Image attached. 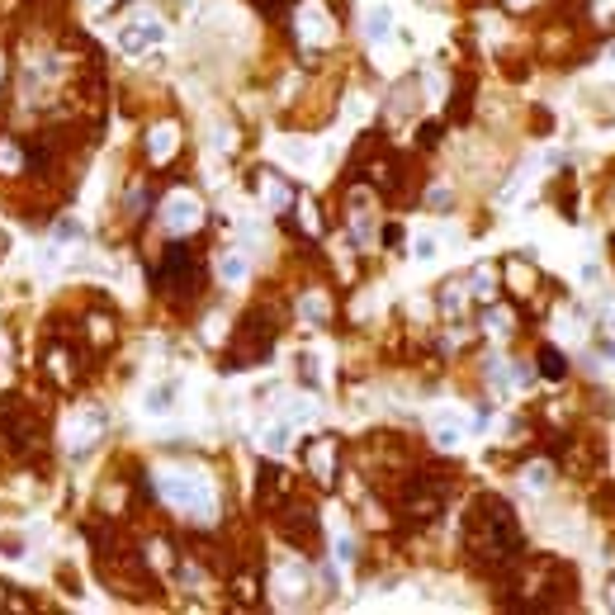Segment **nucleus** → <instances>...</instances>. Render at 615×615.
Segmentation results:
<instances>
[{
	"mask_svg": "<svg viewBox=\"0 0 615 615\" xmlns=\"http://www.w3.org/2000/svg\"><path fill=\"white\" fill-rule=\"evenodd\" d=\"M464 535H469V549H474L487 568H507V563H516V554H521L516 516H511V507L502 497H492V492H483L478 502H474Z\"/></svg>",
	"mask_w": 615,
	"mask_h": 615,
	"instance_id": "1",
	"label": "nucleus"
},
{
	"mask_svg": "<svg viewBox=\"0 0 615 615\" xmlns=\"http://www.w3.org/2000/svg\"><path fill=\"white\" fill-rule=\"evenodd\" d=\"M161 279H166V284H180V289H175V294H194V289H199V279H204V270L194 266V256H189V246H171V251H166V266H161Z\"/></svg>",
	"mask_w": 615,
	"mask_h": 615,
	"instance_id": "2",
	"label": "nucleus"
},
{
	"mask_svg": "<svg viewBox=\"0 0 615 615\" xmlns=\"http://www.w3.org/2000/svg\"><path fill=\"white\" fill-rule=\"evenodd\" d=\"M279 530H284L289 544H313V539H318V516L308 507H294V511L279 516Z\"/></svg>",
	"mask_w": 615,
	"mask_h": 615,
	"instance_id": "3",
	"label": "nucleus"
},
{
	"mask_svg": "<svg viewBox=\"0 0 615 615\" xmlns=\"http://www.w3.org/2000/svg\"><path fill=\"white\" fill-rule=\"evenodd\" d=\"M194 223H199V204H194L189 194H171V199H166V227H171V232H189Z\"/></svg>",
	"mask_w": 615,
	"mask_h": 615,
	"instance_id": "4",
	"label": "nucleus"
},
{
	"mask_svg": "<svg viewBox=\"0 0 615 615\" xmlns=\"http://www.w3.org/2000/svg\"><path fill=\"white\" fill-rule=\"evenodd\" d=\"M284 487H289V483H284V474H279L275 464H266V469H261V483H256V497H261V507H275Z\"/></svg>",
	"mask_w": 615,
	"mask_h": 615,
	"instance_id": "5",
	"label": "nucleus"
},
{
	"mask_svg": "<svg viewBox=\"0 0 615 615\" xmlns=\"http://www.w3.org/2000/svg\"><path fill=\"white\" fill-rule=\"evenodd\" d=\"M157 38H161V24H147V28H128V33H123V48H128V53H142V48H152Z\"/></svg>",
	"mask_w": 615,
	"mask_h": 615,
	"instance_id": "6",
	"label": "nucleus"
},
{
	"mask_svg": "<svg viewBox=\"0 0 615 615\" xmlns=\"http://www.w3.org/2000/svg\"><path fill=\"white\" fill-rule=\"evenodd\" d=\"M539 374H544V379H563V374H568V360H563L554 346H544V350H539Z\"/></svg>",
	"mask_w": 615,
	"mask_h": 615,
	"instance_id": "7",
	"label": "nucleus"
},
{
	"mask_svg": "<svg viewBox=\"0 0 615 615\" xmlns=\"http://www.w3.org/2000/svg\"><path fill=\"white\" fill-rule=\"evenodd\" d=\"M308 464H313V474L327 483V474H331V445H313V450H308Z\"/></svg>",
	"mask_w": 615,
	"mask_h": 615,
	"instance_id": "8",
	"label": "nucleus"
},
{
	"mask_svg": "<svg viewBox=\"0 0 615 615\" xmlns=\"http://www.w3.org/2000/svg\"><path fill=\"white\" fill-rule=\"evenodd\" d=\"M171 398H175V388H152V393H147V412H171Z\"/></svg>",
	"mask_w": 615,
	"mask_h": 615,
	"instance_id": "9",
	"label": "nucleus"
},
{
	"mask_svg": "<svg viewBox=\"0 0 615 615\" xmlns=\"http://www.w3.org/2000/svg\"><path fill=\"white\" fill-rule=\"evenodd\" d=\"M365 33H370V38H383V33H388V10H370V19H365Z\"/></svg>",
	"mask_w": 615,
	"mask_h": 615,
	"instance_id": "10",
	"label": "nucleus"
},
{
	"mask_svg": "<svg viewBox=\"0 0 615 615\" xmlns=\"http://www.w3.org/2000/svg\"><path fill=\"white\" fill-rule=\"evenodd\" d=\"M171 147H175V128H157V133H152V157L161 161Z\"/></svg>",
	"mask_w": 615,
	"mask_h": 615,
	"instance_id": "11",
	"label": "nucleus"
},
{
	"mask_svg": "<svg viewBox=\"0 0 615 615\" xmlns=\"http://www.w3.org/2000/svg\"><path fill=\"white\" fill-rule=\"evenodd\" d=\"M223 279H227V284L246 279V261H241V256H227V261H223Z\"/></svg>",
	"mask_w": 615,
	"mask_h": 615,
	"instance_id": "12",
	"label": "nucleus"
},
{
	"mask_svg": "<svg viewBox=\"0 0 615 615\" xmlns=\"http://www.w3.org/2000/svg\"><path fill=\"white\" fill-rule=\"evenodd\" d=\"M526 483H530V487H549V464H530V469H526Z\"/></svg>",
	"mask_w": 615,
	"mask_h": 615,
	"instance_id": "13",
	"label": "nucleus"
},
{
	"mask_svg": "<svg viewBox=\"0 0 615 615\" xmlns=\"http://www.w3.org/2000/svg\"><path fill=\"white\" fill-rule=\"evenodd\" d=\"M266 445H270V450H284V445H289V426H275L266 435Z\"/></svg>",
	"mask_w": 615,
	"mask_h": 615,
	"instance_id": "14",
	"label": "nucleus"
},
{
	"mask_svg": "<svg viewBox=\"0 0 615 615\" xmlns=\"http://www.w3.org/2000/svg\"><path fill=\"white\" fill-rule=\"evenodd\" d=\"M435 440H440L445 450H455V445H459V426H440V431H435Z\"/></svg>",
	"mask_w": 615,
	"mask_h": 615,
	"instance_id": "15",
	"label": "nucleus"
},
{
	"mask_svg": "<svg viewBox=\"0 0 615 615\" xmlns=\"http://www.w3.org/2000/svg\"><path fill=\"white\" fill-rule=\"evenodd\" d=\"M417 256H422V261H431V256H435V241L422 237V241H417Z\"/></svg>",
	"mask_w": 615,
	"mask_h": 615,
	"instance_id": "16",
	"label": "nucleus"
},
{
	"mask_svg": "<svg viewBox=\"0 0 615 615\" xmlns=\"http://www.w3.org/2000/svg\"><path fill=\"white\" fill-rule=\"evenodd\" d=\"M422 142H426V147H431V142H440V123H426V128H422Z\"/></svg>",
	"mask_w": 615,
	"mask_h": 615,
	"instance_id": "17",
	"label": "nucleus"
},
{
	"mask_svg": "<svg viewBox=\"0 0 615 615\" xmlns=\"http://www.w3.org/2000/svg\"><path fill=\"white\" fill-rule=\"evenodd\" d=\"M611 62H615V48H611Z\"/></svg>",
	"mask_w": 615,
	"mask_h": 615,
	"instance_id": "18",
	"label": "nucleus"
}]
</instances>
